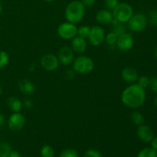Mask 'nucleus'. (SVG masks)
<instances>
[{
    "label": "nucleus",
    "instance_id": "nucleus-12",
    "mask_svg": "<svg viewBox=\"0 0 157 157\" xmlns=\"http://www.w3.org/2000/svg\"><path fill=\"white\" fill-rule=\"evenodd\" d=\"M136 135L138 138L144 143H150V141L154 137V133L151 127L145 124H141L138 126Z\"/></svg>",
    "mask_w": 157,
    "mask_h": 157
},
{
    "label": "nucleus",
    "instance_id": "nucleus-6",
    "mask_svg": "<svg viewBox=\"0 0 157 157\" xmlns=\"http://www.w3.org/2000/svg\"><path fill=\"white\" fill-rule=\"evenodd\" d=\"M128 28L133 32H141L144 31L147 25V18L144 14H133L128 21Z\"/></svg>",
    "mask_w": 157,
    "mask_h": 157
},
{
    "label": "nucleus",
    "instance_id": "nucleus-7",
    "mask_svg": "<svg viewBox=\"0 0 157 157\" xmlns=\"http://www.w3.org/2000/svg\"><path fill=\"white\" fill-rule=\"evenodd\" d=\"M105 36L106 34L103 28L99 25H94L90 28V32L87 39L92 46H99L104 41Z\"/></svg>",
    "mask_w": 157,
    "mask_h": 157
},
{
    "label": "nucleus",
    "instance_id": "nucleus-3",
    "mask_svg": "<svg viewBox=\"0 0 157 157\" xmlns=\"http://www.w3.org/2000/svg\"><path fill=\"white\" fill-rule=\"evenodd\" d=\"M73 70L81 75H88L94 69V62L90 57L80 55L72 63Z\"/></svg>",
    "mask_w": 157,
    "mask_h": 157
},
{
    "label": "nucleus",
    "instance_id": "nucleus-15",
    "mask_svg": "<svg viewBox=\"0 0 157 157\" xmlns=\"http://www.w3.org/2000/svg\"><path fill=\"white\" fill-rule=\"evenodd\" d=\"M18 87L20 91L24 94L25 95H27V96L32 95L35 92V90H36L35 84L28 79L20 80L19 82H18Z\"/></svg>",
    "mask_w": 157,
    "mask_h": 157
},
{
    "label": "nucleus",
    "instance_id": "nucleus-17",
    "mask_svg": "<svg viewBox=\"0 0 157 157\" xmlns=\"http://www.w3.org/2000/svg\"><path fill=\"white\" fill-rule=\"evenodd\" d=\"M7 105L12 111L20 112L22 109L23 103L19 98H16L15 96H12L8 98Z\"/></svg>",
    "mask_w": 157,
    "mask_h": 157
},
{
    "label": "nucleus",
    "instance_id": "nucleus-4",
    "mask_svg": "<svg viewBox=\"0 0 157 157\" xmlns=\"http://www.w3.org/2000/svg\"><path fill=\"white\" fill-rule=\"evenodd\" d=\"M114 19L121 23H127L133 15V9L127 2H121L112 11Z\"/></svg>",
    "mask_w": 157,
    "mask_h": 157
},
{
    "label": "nucleus",
    "instance_id": "nucleus-23",
    "mask_svg": "<svg viewBox=\"0 0 157 157\" xmlns=\"http://www.w3.org/2000/svg\"><path fill=\"white\" fill-rule=\"evenodd\" d=\"M118 36L116 35V34L113 33V32H110V33L107 34L105 36V39H104V41L107 43V45L109 46H113L116 45L117 41Z\"/></svg>",
    "mask_w": 157,
    "mask_h": 157
},
{
    "label": "nucleus",
    "instance_id": "nucleus-14",
    "mask_svg": "<svg viewBox=\"0 0 157 157\" xmlns=\"http://www.w3.org/2000/svg\"><path fill=\"white\" fill-rule=\"evenodd\" d=\"M123 80L127 83H134L137 81L139 75L138 71L133 67H126L121 72Z\"/></svg>",
    "mask_w": 157,
    "mask_h": 157
},
{
    "label": "nucleus",
    "instance_id": "nucleus-1",
    "mask_svg": "<svg viewBox=\"0 0 157 157\" xmlns=\"http://www.w3.org/2000/svg\"><path fill=\"white\" fill-rule=\"evenodd\" d=\"M146 91L137 84L126 87L121 94V101L126 107L132 109L140 107L146 101Z\"/></svg>",
    "mask_w": 157,
    "mask_h": 157
},
{
    "label": "nucleus",
    "instance_id": "nucleus-13",
    "mask_svg": "<svg viewBox=\"0 0 157 157\" xmlns=\"http://www.w3.org/2000/svg\"><path fill=\"white\" fill-rule=\"evenodd\" d=\"M87 48L86 39L77 35L71 39V49L74 52L79 55H82L86 52Z\"/></svg>",
    "mask_w": 157,
    "mask_h": 157
},
{
    "label": "nucleus",
    "instance_id": "nucleus-29",
    "mask_svg": "<svg viewBox=\"0 0 157 157\" xmlns=\"http://www.w3.org/2000/svg\"><path fill=\"white\" fill-rule=\"evenodd\" d=\"M105 6L107 9L110 11H113L119 4V0H105Z\"/></svg>",
    "mask_w": 157,
    "mask_h": 157
},
{
    "label": "nucleus",
    "instance_id": "nucleus-41",
    "mask_svg": "<svg viewBox=\"0 0 157 157\" xmlns=\"http://www.w3.org/2000/svg\"><path fill=\"white\" fill-rule=\"evenodd\" d=\"M44 2H53L56 1V0H44Z\"/></svg>",
    "mask_w": 157,
    "mask_h": 157
},
{
    "label": "nucleus",
    "instance_id": "nucleus-40",
    "mask_svg": "<svg viewBox=\"0 0 157 157\" xmlns=\"http://www.w3.org/2000/svg\"><path fill=\"white\" fill-rule=\"evenodd\" d=\"M2 3L0 2V15L2 14Z\"/></svg>",
    "mask_w": 157,
    "mask_h": 157
},
{
    "label": "nucleus",
    "instance_id": "nucleus-38",
    "mask_svg": "<svg viewBox=\"0 0 157 157\" xmlns=\"http://www.w3.org/2000/svg\"><path fill=\"white\" fill-rule=\"evenodd\" d=\"M154 55H155V57H156V60H157V45L156 46V48H155Z\"/></svg>",
    "mask_w": 157,
    "mask_h": 157
},
{
    "label": "nucleus",
    "instance_id": "nucleus-22",
    "mask_svg": "<svg viewBox=\"0 0 157 157\" xmlns=\"http://www.w3.org/2000/svg\"><path fill=\"white\" fill-rule=\"evenodd\" d=\"M112 32L116 34L117 36H120V35L127 32V29H126V26L124 25V23L117 22L113 25V31Z\"/></svg>",
    "mask_w": 157,
    "mask_h": 157
},
{
    "label": "nucleus",
    "instance_id": "nucleus-18",
    "mask_svg": "<svg viewBox=\"0 0 157 157\" xmlns=\"http://www.w3.org/2000/svg\"><path fill=\"white\" fill-rule=\"evenodd\" d=\"M137 157H157V150L152 147H146L139 152Z\"/></svg>",
    "mask_w": 157,
    "mask_h": 157
},
{
    "label": "nucleus",
    "instance_id": "nucleus-26",
    "mask_svg": "<svg viewBox=\"0 0 157 157\" xmlns=\"http://www.w3.org/2000/svg\"><path fill=\"white\" fill-rule=\"evenodd\" d=\"M9 62V54L5 51H0V68H3Z\"/></svg>",
    "mask_w": 157,
    "mask_h": 157
},
{
    "label": "nucleus",
    "instance_id": "nucleus-31",
    "mask_svg": "<svg viewBox=\"0 0 157 157\" xmlns=\"http://www.w3.org/2000/svg\"><path fill=\"white\" fill-rule=\"evenodd\" d=\"M149 87L154 93H157V77H153L150 78V84Z\"/></svg>",
    "mask_w": 157,
    "mask_h": 157
},
{
    "label": "nucleus",
    "instance_id": "nucleus-39",
    "mask_svg": "<svg viewBox=\"0 0 157 157\" xmlns=\"http://www.w3.org/2000/svg\"><path fill=\"white\" fill-rule=\"evenodd\" d=\"M154 104H155V106H156V107H157V95H156V98H155V99H154Z\"/></svg>",
    "mask_w": 157,
    "mask_h": 157
},
{
    "label": "nucleus",
    "instance_id": "nucleus-37",
    "mask_svg": "<svg viewBox=\"0 0 157 157\" xmlns=\"http://www.w3.org/2000/svg\"><path fill=\"white\" fill-rule=\"evenodd\" d=\"M4 123H5V117L3 116V114L0 113V128L2 127Z\"/></svg>",
    "mask_w": 157,
    "mask_h": 157
},
{
    "label": "nucleus",
    "instance_id": "nucleus-30",
    "mask_svg": "<svg viewBox=\"0 0 157 157\" xmlns=\"http://www.w3.org/2000/svg\"><path fill=\"white\" fill-rule=\"evenodd\" d=\"M149 22L153 26H157V10H153L149 14Z\"/></svg>",
    "mask_w": 157,
    "mask_h": 157
},
{
    "label": "nucleus",
    "instance_id": "nucleus-2",
    "mask_svg": "<svg viewBox=\"0 0 157 157\" xmlns=\"http://www.w3.org/2000/svg\"><path fill=\"white\" fill-rule=\"evenodd\" d=\"M85 8L81 1L75 0L71 2L64 12V16L67 21L75 25L79 23L85 15Z\"/></svg>",
    "mask_w": 157,
    "mask_h": 157
},
{
    "label": "nucleus",
    "instance_id": "nucleus-42",
    "mask_svg": "<svg viewBox=\"0 0 157 157\" xmlns=\"http://www.w3.org/2000/svg\"><path fill=\"white\" fill-rule=\"evenodd\" d=\"M2 87L1 86H0V96H1V95H2Z\"/></svg>",
    "mask_w": 157,
    "mask_h": 157
},
{
    "label": "nucleus",
    "instance_id": "nucleus-19",
    "mask_svg": "<svg viewBox=\"0 0 157 157\" xmlns=\"http://www.w3.org/2000/svg\"><path fill=\"white\" fill-rule=\"evenodd\" d=\"M130 118H131V121L133 122V124L136 126H140L143 124L144 121V115H143L142 113L139 111H133L131 113Z\"/></svg>",
    "mask_w": 157,
    "mask_h": 157
},
{
    "label": "nucleus",
    "instance_id": "nucleus-11",
    "mask_svg": "<svg viewBox=\"0 0 157 157\" xmlns=\"http://www.w3.org/2000/svg\"><path fill=\"white\" fill-rule=\"evenodd\" d=\"M58 58L59 62L62 65L69 66L72 64L75 57H74V52L71 48L68 46H63L58 51Z\"/></svg>",
    "mask_w": 157,
    "mask_h": 157
},
{
    "label": "nucleus",
    "instance_id": "nucleus-33",
    "mask_svg": "<svg viewBox=\"0 0 157 157\" xmlns=\"http://www.w3.org/2000/svg\"><path fill=\"white\" fill-rule=\"evenodd\" d=\"M24 106L27 109H32L33 107V101L30 98H26L24 101Z\"/></svg>",
    "mask_w": 157,
    "mask_h": 157
},
{
    "label": "nucleus",
    "instance_id": "nucleus-25",
    "mask_svg": "<svg viewBox=\"0 0 157 157\" xmlns=\"http://www.w3.org/2000/svg\"><path fill=\"white\" fill-rule=\"evenodd\" d=\"M59 157H79V155L75 149L67 148L61 152Z\"/></svg>",
    "mask_w": 157,
    "mask_h": 157
},
{
    "label": "nucleus",
    "instance_id": "nucleus-32",
    "mask_svg": "<svg viewBox=\"0 0 157 157\" xmlns=\"http://www.w3.org/2000/svg\"><path fill=\"white\" fill-rule=\"evenodd\" d=\"M97 0H81V2L83 3L85 7H91L96 3Z\"/></svg>",
    "mask_w": 157,
    "mask_h": 157
},
{
    "label": "nucleus",
    "instance_id": "nucleus-28",
    "mask_svg": "<svg viewBox=\"0 0 157 157\" xmlns=\"http://www.w3.org/2000/svg\"><path fill=\"white\" fill-rule=\"evenodd\" d=\"M84 157H104L101 153L98 150H94V149H90L87 150L84 153Z\"/></svg>",
    "mask_w": 157,
    "mask_h": 157
},
{
    "label": "nucleus",
    "instance_id": "nucleus-21",
    "mask_svg": "<svg viewBox=\"0 0 157 157\" xmlns=\"http://www.w3.org/2000/svg\"><path fill=\"white\" fill-rule=\"evenodd\" d=\"M41 157H54L55 156V150L50 145H44L41 149Z\"/></svg>",
    "mask_w": 157,
    "mask_h": 157
},
{
    "label": "nucleus",
    "instance_id": "nucleus-20",
    "mask_svg": "<svg viewBox=\"0 0 157 157\" xmlns=\"http://www.w3.org/2000/svg\"><path fill=\"white\" fill-rule=\"evenodd\" d=\"M11 152H12V147L9 143H0V157H8Z\"/></svg>",
    "mask_w": 157,
    "mask_h": 157
},
{
    "label": "nucleus",
    "instance_id": "nucleus-27",
    "mask_svg": "<svg viewBox=\"0 0 157 157\" xmlns=\"http://www.w3.org/2000/svg\"><path fill=\"white\" fill-rule=\"evenodd\" d=\"M137 84L142 88H147L150 84V78L147 76H141L140 78H138Z\"/></svg>",
    "mask_w": 157,
    "mask_h": 157
},
{
    "label": "nucleus",
    "instance_id": "nucleus-36",
    "mask_svg": "<svg viewBox=\"0 0 157 157\" xmlns=\"http://www.w3.org/2000/svg\"><path fill=\"white\" fill-rule=\"evenodd\" d=\"M8 157H21V156L18 151H15V150H12V152L9 153V156Z\"/></svg>",
    "mask_w": 157,
    "mask_h": 157
},
{
    "label": "nucleus",
    "instance_id": "nucleus-5",
    "mask_svg": "<svg viewBox=\"0 0 157 157\" xmlns=\"http://www.w3.org/2000/svg\"><path fill=\"white\" fill-rule=\"evenodd\" d=\"M78 28L75 24L66 21L58 26L57 32L58 36L62 39L71 40L78 35Z\"/></svg>",
    "mask_w": 157,
    "mask_h": 157
},
{
    "label": "nucleus",
    "instance_id": "nucleus-16",
    "mask_svg": "<svg viewBox=\"0 0 157 157\" xmlns=\"http://www.w3.org/2000/svg\"><path fill=\"white\" fill-rule=\"evenodd\" d=\"M113 14L108 9H102L96 14V20L101 25H108L113 20Z\"/></svg>",
    "mask_w": 157,
    "mask_h": 157
},
{
    "label": "nucleus",
    "instance_id": "nucleus-10",
    "mask_svg": "<svg viewBox=\"0 0 157 157\" xmlns=\"http://www.w3.org/2000/svg\"><path fill=\"white\" fill-rule=\"evenodd\" d=\"M134 44V39L130 34L126 33L120 35L117 38L116 45L121 52H128L131 50Z\"/></svg>",
    "mask_w": 157,
    "mask_h": 157
},
{
    "label": "nucleus",
    "instance_id": "nucleus-34",
    "mask_svg": "<svg viewBox=\"0 0 157 157\" xmlns=\"http://www.w3.org/2000/svg\"><path fill=\"white\" fill-rule=\"evenodd\" d=\"M65 72V76L67 79H71L75 76V71L74 70H67Z\"/></svg>",
    "mask_w": 157,
    "mask_h": 157
},
{
    "label": "nucleus",
    "instance_id": "nucleus-35",
    "mask_svg": "<svg viewBox=\"0 0 157 157\" xmlns=\"http://www.w3.org/2000/svg\"><path fill=\"white\" fill-rule=\"evenodd\" d=\"M150 144H151L152 148L157 150V136H154L153 138V140L150 141Z\"/></svg>",
    "mask_w": 157,
    "mask_h": 157
},
{
    "label": "nucleus",
    "instance_id": "nucleus-9",
    "mask_svg": "<svg viewBox=\"0 0 157 157\" xmlns=\"http://www.w3.org/2000/svg\"><path fill=\"white\" fill-rule=\"evenodd\" d=\"M25 124V117L20 112H14L8 120V127L12 131H19Z\"/></svg>",
    "mask_w": 157,
    "mask_h": 157
},
{
    "label": "nucleus",
    "instance_id": "nucleus-24",
    "mask_svg": "<svg viewBox=\"0 0 157 157\" xmlns=\"http://www.w3.org/2000/svg\"><path fill=\"white\" fill-rule=\"evenodd\" d=\"M90 28L91 27H90L88 25L81 26L78 29V35L81 37V38H84V39H87L90 32Z\"/></svg>",
    "mask_w": 157,
    "mask_h": 157
},
{
    "label": "nucleus",
    "instance_id": "nucleus-8",
    "mask_svg": "<svg viewBox=\"0 0 157 157\" xmlns=\"http://www.w3.org/2000/svg\"><path fill=\"white\" fill-rule=\"evenodd\" d=\"M59 60L58 56L48 53L43 55L41 58V65L47 71H54L59 67Z\"/></svg>",
    "mask_w": 157,
    "mask_h": 157
}]
</instances>
